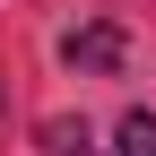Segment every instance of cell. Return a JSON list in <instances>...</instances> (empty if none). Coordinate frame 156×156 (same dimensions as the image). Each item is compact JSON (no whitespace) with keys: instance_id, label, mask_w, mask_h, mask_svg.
Wrapping results in <instances>:
<instances>
[{"instance_id":"cell-1","label":"cell","mask_w":156,"mask_h":156,"mask_svg":"<svg viewBox=\"0 0 156 156\" xmlns=\"http://www.w3.org/2000/svg\"><path fill=\"white\" fill-rule=\"evenodd\" d=\"M61 61L87 69V78H113V69L130 61V44H122V26H78L69 44H61Z\"/></svg>"},{"instance_id":"cell-2","label":"cell","mask_w":156,"mask_h":156,"mask_svg":"<svg viewBox=\"0 0 156 156\" xmlns=\"http://www.w3.org/2000/svg\"><path fill=\"white\" fill-rule=\"evenodd\" d=\"M113 156H156V113H122V130H113Z\"/></svg>"},{"instance_id":"cell-3","label":"cell","mask_w":156,"mask_h":156,"mask_svg":"<svg viewBox=\"0 0 156 156\" xmlns=\"http://www.w3.org/2000/svg\"><path fill=\"white\" fill-rule=\"evenodd\" d=\"M44 156H87V122L52 113V122H44Z\"/></svg>"}]
</instances>
